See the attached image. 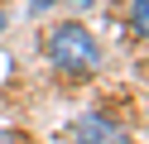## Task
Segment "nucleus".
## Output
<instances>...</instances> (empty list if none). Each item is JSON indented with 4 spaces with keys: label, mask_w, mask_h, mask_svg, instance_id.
I'll return each mask as SVG.
<instances>
[{
    "label": "nucleus",
    "mask_w": 149,
    "mask_h": 144,
    "mask_svg": "<svg viewBox=\"0 0 149 144\" xmlns=\"http://www.w3.org/2000/svg\"><path fill=\"white\" fill-rule=\"evenodd\" d=\"M48 58L63 67V72H91L96 58H101V48H96V38H91L82 24H58L48 34Z\"/></svg>",
    "instance_id": "f257e3e1"
},
{
    "label": "nucleus",
    "mask_w": 149,
    "mask_h": 144,
    "mask_svg": "<svg viewBox=\"0 0 149 144\" xmlns=\"http://www.w3.org/2000/svg\"><path fill=\"white\" fill-rule=\"evenodd\" d=\"M120 139H125L120 125H111L106 115H87L77 125V144H120Z\"/></svg>",
    "instance_id": "f03ea898"
},
{
    "label": "nucleus",
    "mask_w": 149,
    "mask_h": 144,
    "mask_svg": "<svg viewBox=\"0 0 149 144\" xmlns=\"http://www.w3.org/2000/svg\"><path fill=\"white\" fill-rule=\"evenodd\" d=\"M130 24L149 38V0H130Z\"/></svg>",
    "instance_id": "7ed1b4c3"
},
{
    "label": "nucleus",
    "mask_w": 149,
    "mask_h": 144,
    "mask_svg": "<svg viewBox=\"0 0 149 144\" xmlns=\"http://www.w3.org/2000/svg\"><path fill=\"white\" fill-rule=\"evenodd\" d=\"M29 5H34V10H43V5H48V0H29Z\"/></svg>",
    "instance_id": "20e7f679"
},
{
    "label": "nucleus",
    "mask_w": 149,
    "mask_h": 144,
    "mask_svg": "<svg viewBox=\"0 0 149 144\" xmlns=\"http://www.w3.org/2000/svg\"><path fill=\"white\" fill-rule=\"evenodd\" d=\"M72 5H91V0H72Z\"/></svg>",
    "instance_id": "39448f33"
},
{
    "label": "nucleus",
    "mask_w": 149,
    "mask_h": 144,
    "mask_svg": "<svg viewBox=\"0 0 149 144\" xmlns=\"http://www.w3.org/2000/svg\"><path fill=\"white\" fill-rule=\"evenodd\" d=\"M0 29H5V10H0Z\"/></svg>",
    "instance_id": "423d86ee"
}]
</instances>
